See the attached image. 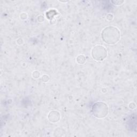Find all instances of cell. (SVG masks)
Returning a JSON list of instances; mask_svg holds the SVG:
<instances>
[{"label":"cell","mask_w":137,"mask_h":137,"mask_svg":"<svg viewBox=\"0 0 137 137\" xmlns=\"http://www.w3.org/2000/svg\"><path fill=\"white\" fill-rule=\"evenodd\" d=\"M101 37L104 42L108 45H114L120 40L121 32L115 26L106 27L102 32Z\"/></svg>","instance_id":"obj_1"},{"label":"cell","mask_w":137,"mask_h":137,"mask_svg":"<svg viewBox=\"0 0 137 137\" xmlns=\"http://www.w3.org/2000/svg\"><path fill=\"white\" fill-rule=\"evenodd\" d=\"M109 111L108 105L104 102H98L94 104L92 108L93 114L97 118H102L106 117Z\"/></svg>","instance_id":"obj_2"},{"label":"cell","mask_w":137,"mask_h":137,"mask_svg":"<svg viewBox=\"0 0 137 137\" xmlns=\"http://www.w3.org/2000/svg\"><path fill=\"white\" fill-rule=\"evenodd\" d=\"M91 55L94 60L97 61H102L106 58L107 51L103 46L97 45L92 49Z\"/></svg>","instance_id":"obj_3"},{"label":"cell","mask_w":137,"mask_h":137,"mask_svg":"<svg viewBox=\"0 0 137 137\" xmlns=\"http://www.w3.org/2000/svg\"><path fill=\"white\" fill-rule=\"evenodd\" d=\"M60 118V115L57 111H52L49 112L48 115L49 121L52 123H56L59 121Z\"/></svg>","instance_id":"obj_4"},{"label":"cell","mask_w":137,"mask_h":137,"mask_svg":"<svg viewBox=\"0 0 137 137\" xmlns=\"http://www.w3.org/2000/svg\"><path fill=\"white\" fill-rule=\"evenodd\" d=\"M77 62L79 64H84L86 62V57L83 55H80L77 57Z\"/></svg>","instance_id":"obj_5"},{"label":"cell","mask_w":137,"mask_h":137,"mask_svg":"<svg viewBox=\"0 0 137 137\" xmlns=\"http://www.w3.org/2000/svg\"><path fill=\"white\" fill-rule=\"evenodd\" d=\"M112 3H113L116 6H120L124 3V1H111Z\"/></svg>","instance_id":"obj_6"},{"label":"cell","mask_w":137,"mask_h":137,"mask_svg":"<svg viewBox=\"0 0 137 137\" xmlns=\"http://www.w3.org/2000/svg\"><path fill=\"white\" fill-rule=\"evenodd\" d=\"M33 73L34 74H35V75H33V78H38V77H39L40 76V72H38V71H35Z\"/></svg>","instance_id":"obj_7"},{"label":"cell","mask_w":137,"mask_h":137,"mask_svg":"<svg viewBox=\"0 0 137 137\" xmlns=\"http://www.w3.org/2000/svg\"><path fill=\"white\" fill-rule=\"evenodd\" d=\"M109 18H110V21H112V19H113V16L111 14H108L107 16V19L108 21H109Z\"/></svg>","instance_id":"obj_8"},{"label":"cell","mask_w":137,"mask_h":137,"mask_svg":"<svg viewBox=\"0 0 137 137\" xmlns=\"http://www.w3.org/2000/svg\"><path fill=\"white\" fill-rule=\"evenodd\" d=\"M24 14H25V16H26V14H21V18H22V19H23V15ZM26 18H27V16H24V19H26Z\"/></svg>","instance_id":"obj_9"}]
</instances>
